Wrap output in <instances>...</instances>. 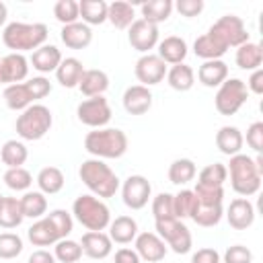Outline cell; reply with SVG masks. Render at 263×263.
<instances>
[{
  "instance_id": "cell-1",
  "label": "cell",
  "mask_w": 263,
  "mask_h": 263,
  "mask_svg": "<svg viewBox=\"0 0 263 263\" xmlns=\"http://www.w3.org/2000/svg\"><path fill=\"white\" fill-rule=\"evenodd\" d=\"M47 25L43 23H10L2 31V41L12 53L35 51L47 41Z\"/></svg>"
},
{
  "instance_id": "cell-2",
  "label": "cell",
  "mask_w": 263,
  "mask_h": 263,
  "mask_svg": "<svg viewBox=\"0 0 263 263\" xmlns=\"http://www.w3.org/2000/svg\"><path fill=\"white\" fill-rule=\"evenodd\" d=\"M80 181L90 189V193L99 199L113 197L119 189V177L105 164L101 158H88L78 168Z\"/></svg>"
},
{
  "instance_id": "cell-3",
  "label": "cell",
  "mask_w": 263,
  "mask_h": 263,
  "mask_svg": "<svg viewBox=\"0 0 263 263\" xmlns=\"http://www.w3.org/2000/svg\"><path fill=\"white\" fill-rule=\"evenodd\" d=\"M84 148L95 158H121L127 152V136L117 127L92 129L84 138Z\"/></svg>"
},
{
  "instance_id": "cell-4",
  "label": "cell",
  "mask_w": 263,
  "mask_h": 263,
  "mask_svg": "<svg viewBox=\"0 0 263 263\" xmlns=\"http://www.w3.org/2000/svg\"><path fill=\"white\" fill-rule=\"evenodd\" d=\"M226 171L230 173V185L238 195L249 197L261 189L263 173L259 171L255 158H251L247 154H234V156H230Z\"/></svg>"
},
{
  "instance_id": "cell-5",
  "label": "cell",
  "mask_w": 263,
  "mask_h": 263,
  "mask_svg": "<svg viewBox=\"0 0 263 263\" xmlns=\"http://www.w3.org/2000/svg\"><path fill=\"white\" fill-rule=\"evenodd\" d=\"M72 214L74 218L90 232H101L109 226L111 222V212L107 208V203L95 195H78L74 199L72 205Z\"/></svg>"
},
{
  "instance_id": "cell-6",
  "label": "cell",
  "mask_w": 263,
  "mask_h": 263,
  "mask_svg": "<svg viewBox=\"0 0 263 263\" xmlns=\"http://www.w3.org/2000/svg\"><path fill=\"white\" fill-rule=\"evenodd\" d=\"M51 123H53L51 111L45 105L33 103L16 117V134L27 142H35L41 140L51 129Z\"/></svg>"
},
{
  "instance_id": "cell-7",
  "label": "cell",
  "mask_w": 263,
  "mask_h": 263,
  "mask_svg": "<svg viewBox=\"0 0 263 263\" xmlns=\"http://www.w3.org/2000/svg\"><path fill=\"white\" fill-rule=\"evenodd\" d=\"M249 99L247 84L240 78H226L214 97V105L220 115H234Z\"/></svg>"
},
{
  "instance_id": "cell-8",
  "label": "cell",
  "mask_w": 263,
  "mask_h": 263,
  "mask_svg": "<svg viewBox=\"0 0 263 263\" xmlns=\"http://www.w3.org/2000/svg\"><path fill=\"white\" fill-rule=\"evenodd\" d=\"M214 39H218L226 49L228 47H240L242 43L249 41V33H247V27L242 23L240 16L236 14H224L220 16L208 31Z\"/></svg>"
},
{
  "instance_id": "cell-9",
  "label": "cell",
  "mask_w": 263,
  "mask_h": 263,
  "mask_svg": "<svg viewBox=\"0 0 263 263\" xmlns=\"http://www.w3.org/2000/svg\"><path fill=\"white\" fill-rule=\"evenodd\" d=\"M156 234L171 247L173 253L185 255L191 251V232L189 228L177 220V218H166V220H156Z\"/></svg>"
},
{
  "instance_id": "cell-10",
  "label": "cell",
  "mask_w": 263,
  "mask_h": 263,
  "mask_svg": "<svg viewBox=\"0 0 263 263\" xmlns=\"http://www.w3.org/2000/svg\"><path fill=\"white\" fill-rule=\"evenodd\" d=\"M76 115L80 119V123L92 127V129H101L111 121V107L109 101L101 95V97H90L84 99L78 107H76Z\"/></svg>"
},
{
  "instance_id": "cell-11",
  "label": "cell",
  "mask_w": 263,
  "mask_h": 263,
  "mask_svg": "<svg viewBox=\"0 0 263 263\" xmlns=\"http://www.w3.org/2000/svg\"><path fill=\"white\" fill-rule=\"evenodd\" d=\"M152 195V185L144 175H129L121 185L123 203L132 210H142Z\"/></svg>"
},
{
  "instance_id": "cell-12",
  "label": "cell",
  "mask_w": 263,
  "mask_h": 263,
  "mask_svg": "<svg viewBox=\"0 0 263 263\" xmlns=\"http://www.w3.org/2000/svg\"><path fill=\"white\" fill-rule=\"evenodd\" d=\"M127 39L134 49H138L142 53H150V49H154L158 43V27L144 18H138L132 23Z\"/></svg>"
},
{
  "instance_id": "cell-13",
  "label": "cell",
  "mask_w": 263,
  "mask_h": 263,
  "mask_svg": "<svg viewBox=\"0 0 263 263\" xmlns=\"http://www.w3.org/2000/svg\"><path fill=\"white\" fill-rule=\"evenodd\" d=\"M134 72H136V78L142 82V86H152L162 82V78L166 76V64L156 53H144L136 62Z\"/></svg>"
},
{
  "instance_id": "cell-14",
  "label": "cell",
  "mask_w": 263,
  "mask_h": 263,
  "mask_svg": "<svg viewBox=\"0 0 263 263\" xmlns=\"http://www.w3.org/2000/svg\"><path fill=\"white\" fill-rule=\"evenodd\" d=\"M136 253L140 259L148 261V263H156L162 261L166 255V242L156 234V232H140L136 238Z\"/></svg>"
},
{
  "instance_id": "cell-15",
  "label": "cell",
  "mask_w": 263,
  "mask_h": 263,
  "mask_svg": "<svg viewBox=\"0 0 263 263\" xmlns=\"http://www.w3.org/2000/svg\"><path fill=\"white\" fill-rule=\"evenodd\" d=\"M226 218L234 230H247L255 222V208L247 197H236L230 201L226 210Z\"/></svg>"
},
{
  "instance_id": "cell-16",
  "label": "cell",
  "mask_w": 263,
  "mask_h": 263,
  "mask_svg": "<svg viewBox=\"0 0 263 263\" xmlns=\"http://www.w3.org/2000/svg\"><path fill=\"white\" fill-rule=\"evenodd\" d=\"M152 107V92L148 86L134 84L127 86L123 92V109L129 115H144Z\"/></svg>"
},
{
  "instance_id": "cell-17",
  "label": "cell",
  "mask_w": 263,
  "mask_h": 263,
  "mask_svg": "<svg viewBox=\"0 0 263 263\" xmlns=\"http://www.w3.org/2000/svg\"><path fill=\"white\" fill-rule=\"evenodd\" d=\"M80 247H82V253L90 259H105L111 255V249H113V240L109 238V234H105L103 230L101 232H84L82 234V240H80Z\"/></svg>"
},
{
  "instance_id": "cell-18",
  "label": "cell",
  "mask_w": 263,
  "mask_h": 263,
  "mask_svg": "<svg viewBox=\"0 0 263 263\" xmlns=\"http://www.w3.org/2000/svg\"><path fill=\"white\" fill-rule=\"evenodd\" d=\"M62 60H64V58H62L60 49H58L55 45H51V43H45V45H41V47H37V49L33 51L29 64H31L37 72L49 74V72H55V70H58V66H60Z\"/></svg>"
},
{
  "instance_id": "cell-19",
  "label": "cell",
  "mask_w": 263,
  "mask_h": 263,
  "mask_svg": "<svg viewBox=\"0 0 263 263\" xmlns=\"http://www.w3.org/2000/svg\"><path fill=\"white\" fill-rule=\"evenodd\" d=\"M60 37H62L66 47H70V49H84L92 41V31H90L88 25L78 21V23H72V25H64Z\"/></svg>"
},
{
  "instance_id": "cell-20",
  "label": "cell",
  "mask_w": 263,
  "mask_h": 263,
  "mask_svg": "<svg viewBox=\"0 0 263 263\" xmlns=\"http://www.w3.org/2000/svg\"><path fill=\"white\" fill-rule=\"evenodd\" d=\"M2 74L6 84H18L29 74V60L23 53H8L2 60Z\"/></svg>"
},
{
  "instance_id": "cell-21",
  "label": "cell",
  "mask_w": 263,
  "mask_h": 263,
  "mask_svg": "<svg viewBox=\"0 0 263 263\" xmlns=\"http://www.w3.org/2000/svg\"><path fill=\"white\" fill-rule=\"evenodd\" d=\"M164 64H183V60L187 58V43L185 39L177 37V35H171V37H164L160 43H158V53H156Z\"/></svg>"
},
{
  "instance_id": "cell-22",
  "label": "cell",
  "mask_w": 263,
  "mask_h": 263,
  "mask_svg": "<svg viewBox=\"0 0 263 263\" xmlns=\"http://www.w3.org/2000/svg\"><path fill=\"white\" fill-rule=\"evenodd\" d=\"M78 88L80 92L90 99V97H101L107 88H109V76L103 72V70H97V68H90V70H84L80 82H78Z\"/></svg>"
},
{
  "instance_id": "cell-23",
  "label": "cell",
  "mask_w": 263,
  "mask_h": 263,
  "mask_svg": "<svg viewBox=\"0 0 263 263\" xmlns=\"http://www.w3.org/2000/svg\"><path fill=\"white\" fill-rule=\"evenodd\" d=\"M242 144H245V138L240 134L238 127L234 125H224L218 129L216 134V146L222 154L226 156H234V154H240L242 150Z\"/></svg>"
},
{
  "instance_id": "cell-24",
  "label": "cell",
  "mask_w": 263,
  "mask_h": 263,
  "mask_svg": "<svg viewBox=\"0 0 263 263\" xmlns=\"http://www.w3.org/2000/svg\"><path fill=\"white\" fill-rule=\"evenodd\" d=\"M197 78L203 86L208 88H214V86H220L226 78H228V66L222 62V60H208L199 66L197 70Z\"/></svg>"
},
{
  "instance_id": "cell-25",
  "label": "cell",
  "mask_w": 263,
  "mask_h": 263,
  "mask_svg": "<svg viewBox=\"0 0 263 263\" xmlns=\"http://www.w3.org/2000/svg\"><path fill=\"white\" fill-rule=\"evenodd\" d=\"M109 238L119 245H127L138 236V224L132 216H117L113 222H109Z\"/></svg>"
},
{
  "instance_id": "cell-26",
  "label": "cell",
  "mask_w": 263,
  "mask_h": 263,
  "mask_svg": "<svg viewBox=\"0 0 263 263\" xmlns=\"http://www.w3.org/2000/svg\"><path fill=\"white\" fill-rule=\"evenodd\" d=\"M82 74H84V66H82V62L78 58H66V60H62L60 66H58V70H55V78H58V82L64 88L78 86Z\"/></svg>"
},
{
  "instance_id": "cell-27",
  "label": "cell",
  "mask_w": 263,
  "mask_h": 263,
  "mask_svg": "<svg viewBox=\"0 0 263 263\" xmlns=\"http://www.w3.org/2000/svg\"><path fill=\"white\" fill-rule=\"evenodd\" d=\"M27 236H29V240H31L35 247H49V245H55V242L60 240V236H58L53 224L47 220V216H45V218H39V220L27 230Z\"/></svg>"
},
{
  "instance_id": "cell-28",
  "label": "cell",
  "mask_w": 263,
  "mask_h": 263,
  "mask_svg": "<svg viewBox=\"0 0 263 263\" xmlns=\"http://www.w3.org/2000/svg\"><path fill=\"white\" fill-rule=\"evenodd\" d=\"M234 60H236V66H238L240 70H251V72H255V70L261 68L263 49H261L259 43L247 41V43H242L240 47H236V58H234Z\"/></svg>"
},
{
  "instance_id": "cell-29",
  "label": "cell",
  "mask_w": 263,
  "mask_h": 263,
  "mask_svg": "<svg viewBox=\"0 0 263 263\" xmlns=\"http://www.w3.org/2000/svg\"><path fill=\"white\" fill-rule=\"evenodd\" d=\"M107 10H109V4L103 0H80L78 2V12L84 25H103L107 21Z\"/></svg>"
},
{
  "instance_id": "cell-30",
  "label": "cell",
  "mask_w": 263,
  "mask_h": 263,
  "mask_svg": "<svg viewBox=\"0 0 263 263\" xmlns=\"http://www.w3.org/2000/svg\"><path fill=\"white\" fill-rule=\"evenodd\" d=\"M193 51H195L197 58H201L203 62H208V60H220L226 53V47L218 39H214L210 33H203V35H199L195 39Z\"/></svg>"
},
{
  "instance_id": "cell-31",
  "label": "cell",
  "mask_w": 263,
  "mask_h": 263,
  "mask_svg": "<svg viewBox=\"0 0 263 263\" xmlns=\"http://www.w3.org/2000/svg\"><path fill=\"white\" fill-rule=\"evenodd\" d=\"M4 103L12 111H25L29 105H33V97H31V92H29L25 82L8 84L4 88Z\"/></svg>"
},
{
  "instance_id": "cell-32",
  "label": "cell",
  "mask_w": 263,
  "mask_h": 263,
  "mask_svg": "<svg viewBox=\"0 0 263 263\" xmlns=\"http://www.w3.org/2000/svg\"><path fill=\"white\" fill-rule=\"evenodd\" d=\"M166 80H168V86L173 90L185 92V90H189L195 84V74H193V68L191 66H187V64H175L166 72Z\"/></svg>"
},
{
  "instance_id": "cell-33",
  "label": "cell",
  "mask_w": 263,
  "mask_h": 263,
  "mask_svg": "<svg viewBox=\"0 0 263 263\" xmlns=\"http://www.w3.org/2000/svg\"><path fill=\"white\" fill-rule=\"evenodd\" d=\"M66 179H64V173L58 168V166H43L37 175V185H39V191L45 195H53L58 191H62Z\"/></svg>"
},
{
  "instance_id": "cell-34",
  "label": "cell",
  "mask_w": 263,
  "mask_h": 263,
  "mask_svg": "<svg viewBox=\"0 0 263 263\" xmlns=\"http://www.w3.org/2000/svg\"><path fill=\"white\" fill-rule=\"evenodd\" d=\"M107 21L115 27V29H129L132 23L136 21L134 16V6L129 2H111L109 10H107Z\"/></svg>"
},
{
  "instance_id": "cell-35",
  "label": "cell",
  "mask_w": 263,
  "mask_h": 263,
  "mask_svg": "<svg viewBox=\"0 0 263 263\" xmlns=\"http://www.w3.org/2000/svg\"><path fill=\"white\" fill-rule=\"evenodd\" d=\"M142 18L152 23V25H158V23H164L171 12H173V2L171 0H148V2H142Z\"/></svg>"
},
{
  "instance_id": "cell-36",
  "label": "cell",
  "mask_w": 263,
  "mask_h": 263,
  "mask_svg": "<svg viewBox=\"0 0 263 263\" xmlns=\"http://www.w3.org/2000/svg\"><path fill=\"white\" fill-rule=\"evenodd\" d=\"M25 220L21 199L16 197H4L0 205V226L2 228H16Z\"/></svg>"
},
{
  "instance_id": "cell-37",
  "label": "cell",
  "mask_w": 263,
  "mask_h": 263,
  "mask_svg": "<svg viewBox=\"0 0 263 263\" xmlns=\"http://www.w3.org/2000/svg\"><path fill=\"white\" fill-rule=\"evenodd\" d=\"M27 156H29L27 146H25L21 140H8V142H4V146L0 148V158H2V162H4L8 168L23 166L25 160H27Z\"/></svg>"
},
{
  "instance_id": "cell-38",
  "label": "cell",
  "mask_w": 263,
  "mask_h": 263,
  "mask_svg": "<svg viewBox=\"0 0 263 263\" xmlns=\"http://www.w3.org/2000/svg\"><path fill=\"white\" fill-rule=\"evenodd\" d=\"M21 208H23L25 218L39 220L47 212V199H45V195L41 191H27L21 197Z\"/></svg>"
},
{
  "instance_id": "cell-39",
  "label": "cell",
  "mask_w": 263,
  "mask_h": 263,
  "mask_svg": "<svg viewBox=\"0 0 263 263\" xmlns=\"http://www.w3.org/2000/svg\"><path fill=\"white\" fill-rule=\"evenodd\" d=\"M193 177H195V162L189 158H177L168 166V181L175 185H185L193 181Z\"/></svg>"
},
{
  "instance_id": "cell-40",
  "label": "cell",
  "mask_w": 263,
  "mask_h": 263,
  "mask_svg": "<svg viewBox=\"0 0 263 263\" xmlns=\"http://www.w3.org/2000/svg\"><path fill=\"white\" fill-rule=\"evenodd\" d=\"M222 214H224L222 205H201V203H197V208L191 214V220L197 226L212 228V226H216L222 220Z\"/></svg>"
},
{
  "instance_id": "cell-41",
  "label": "cell",
  "mask_w": 263,
  "mask_h": 263,
  "mask_svg": "<svg viewBox=\"0 0 263 263\" xmlns=\"http://www.w3.org/2000/svg\"><path fill=\"white\" fill-rule=\"evenodd\" d=\"M173 208H175V218L183 220V218H191L193 210L197 208V197L191 189H183L177 195H173Z\"/></svg>"
},
{
  "instance_id": "cell-42",
  "label": "cell",
  "mask_w": 263,
  "mask_h": 263,
  "mask_svg": "<svg viewBox=\"0 0 263 263\" xmlns=\"http://www.w3.org/2000/svg\"><path fill=\"white\" fill-rule=\"evenodd\" d=\"M53 257L60 263H76L82 257V247L72 238H62L53 247Z\"/></svg>"
},
{
  "instance_id": "cell-43",
  "label": "cell",
  "mask_w": 263,
  "mask_h": 263,
  "mask_svg": "<svg viewBox=\"0 0 263 263\" xmlns=\"http://www.w3.org/2000/svg\"><path fill=\"white\" fill-rule=\"evenodd\" d=\"M226 179H228L226 164L214 162V164H208V166L201 168V173H199V177H197V183H201V185H212V187H222Z\"/></svg>"
},
{
  "instance_id": "cell-44",
  "label": "cell",
  "mask_w": 263,
  "mask_h": 263,
  "mask_svg": "<svg viewBox=\"0 0 263 263\" xmlns=\"http://www.w3.org/2000/svg\"><path fill=\"white\" fill-rule=\"evenodd\" d=\"M4 183L12 191H27L33 185V177H31V173L27 168L16 166V168H8L4 173Z\"/></svg>"
},
{
  "instance_id": "cell-45",
  "label": "cell",
  "mask_w": 263,
  "mask_h": 263,
  "mask_svg": "<svg viewBox=\"0 0 263 263\" xmlns=\"http://www.w3.org/2000/svg\"><path fill=\"white\" fill-rule=\"evenodd\" d=\"M53 16L62 25H72L78 23L80 12H78V2L76 0H58L53 4Z\"/></svg>"
},
{
  "instance_id": "cell-46",
  "label": "cell",
  "mask_w": 263,
  "mask_h": 263,
  "mask_svg": "<svg viewBox=\"0 0 263 263\" xmlns=\"http://www.w3.org/2000/svg\"><path fill=\"white\" fill-rule=\"evenodd\" d=\"M193 193L197 197V203H201V205H222V199H224V189L222 187H212V185L197 183Z\"/></svg>"
},
{
  "instance_id": "cell-47",
  "label": "cell",
  "mask_w": 263,
  "mask_h": 263,
  "mask_svg": "<svg viewBox=\"0 0 263 263\" xmlns=\"http://www.w3.org/2000/svg\"><path fill=\"white\" fill-rule=\"evenodd\" d=\"M23 253V238L14 232L0 234V259H14Z\"/></svg>"
},
{
  "instance_id": "cell-48",
  "label": "cell",
  "mask_w": 263,
  "mask_h": 263,
  "mask_svg": "<svg viewBox=\"0 0 263 263\" xmlns=\"http://www.w3.org/2000/svg\"><path fill=\"white\" fill-rule=\"evenodd\" d=\"M47 220L53 224V228H55V232H58L60 240H62V238H66V236L72 232V228H74L72 214H70V212H66V210H53V212H49V214H47Z\"/></svg>"
},
{
  "instance_id": "cell-49",
  "label": "cell",
  "mask_w": 263,
  "mask_h": 263,
  "mask_svg": "<svg viewBox=\"0 0 263 263\" xmlns=\"http://www.w3.org/2000/svg\"><path fill=\"white\" fill-rule=\"evenodd\" d=\"M152 214H154V220L175 218L173 195H171V193H158V195L152 199Z\"/></svg>"
},
{
  "instance_id": "cell-50",
  "label": "cell",
  "mask_w": 263,
  "mask_h": 263,
  "mask_svg": "<svg viewBox=\"0 0 263 263\" xmlns=\"http://www.w3.org/2000/svg\"><path fill=\"white\" fill-rule=\"evenodd\" d=\"M25 84H27L31 97H33V103L39 101V99H43V97H47V95L51 92V82H49L45 76H33V78H29Z\"/></svg>"
},
{
  "instance_id": "cell-51",
  "label": "cell",
  "mask_w": 263,
  "mask_h": 263,
  "mask_svg": "<svg viewBox=\"0 0 263 263\" xmlns=\"http://www.w3.org/2000/svg\"><path fill=\"white\" fill-rule=\"evenodd\" d=\"M224 263H253V253L242 245H232L224 253Z\"/></svg>"
},
{
  "instance_id": "cell-52",
  "label": "cell",
  "mask_w": 263,
  "mask_h": 263,
  "mask_svg": "<svg viewBox=\"0 0 263 263\" xmlns=\"http://www.w3.org/2000/svg\"><path fill=\"white\" fill-rule=\"evenodd\" d=\"M247 144L257 154H261V150H263V121H255V123L249 125V129H247Z\"/></svg>"
},
{
  "instance_id": "cell-53",
  "label": "cell",
  "mask_w": 263,
  "mask_h": 263,
  "mask_svg": "<svg viewBox=\"0 0 263 263\" xmlns=\"http://www.w3.org/2000/svg\"><path fill=\"white\" fill-rule=\"evenodd\" d=\"M173 6H177V10L183 16L191 18V16H197L203 10V0H177V4H173Z\"/></svg>"
},
{
  "instance_id": "cell-54",
  "label": "cell",
  "mask_w": 263,
  "mask_h": 263,
  "mask_svg": "<svg viewBox=\"0 0 263 263\" xmlns=\"http://www.w3.org/2000/svg\"><path fill=\"white\" fill-rule=\"evenodd\" d=\"M191 263H220V253L216 249H199L197 253H193L191 257Z\"/></svg>"
},
{
  "instance_id": "cell-55",
  "label": "cell",
  "mask_w": 263,
  "mask_h": 263,
  "mask_svg": "<svg viewBox=\"0 0 263 263\" xmlns=\"http://www.w3.org/2000/svg\"><path fill=\"white\" fill-rule=\"evenodd\" d=\"M247 90L255 92V95H263V70H255L249 78V84H247Z\"/></svg>"
},
{
  "instance_id": "cell-56",
  "label": "cell",
  "mask_w": 263,
  "mask_h": 263,
  "mask_svg": "<svg viewBox=\"0 0 263 263\" xmlns=\"http://www.w3.org/2000/svg\"><path fill=\"white\" fill-rule=\"evenodd\" d=\"M115 263H140V257L134 249H119L115 253Z\"/></svg>"
},
{
  "instance_id": "cell-57",
  "label": "cell",
  "mask_w": 263,
  "mask_h": 263,
  "mask_svg": "<svg viewBox=\"0 0 263 263\" xmlns=\"http://www.w3.org/2000/svg\"><path fill=\"white\" fill-rule=\"evenodd\" d=\"M27 263H55V257H53L49 251L39 249V251H33V253L29 255V261H27Z\"/></svg>"
},
{
  "instance_id": "cell-58",
  "label": "cell",
  "mask_w": 263,
  "mask_h": 263,
  "mask_svg": "<svg viewBox=\"0 0 263 263\" xmlns=\"http://www.w3.org/2000/svg\"><path fill=\"white\" fill-rule=\"evenodd\" d=\"M6 16H8V8H6L4 2H0V27L6 23Z\"/></svg>"
},
{
  "instance_id": "cell-59",
  "label": "cell",
  "mask_w": 263,
  "mask_h": 263,
  "mask_svg": "<svg viewBox=\"0 0 263 263\" xmlns=\"http://www.w3.org/2000/svg\"><path fill=\"white\" fill-rule=\"evenodd\" d=\"M0 84H6L4 82V74H2V62H0Z\"/></svg>"
},
{
  "instance_id": "cell-60",
  "label": "cell",
  "mask_w": 263,
  "mask_h": 263,
  "mask_svg": "<svg viewBox=\"0 0 263 263\" xmlns=\"http://www.w3.org/2000/svg\"><path fill=\"white\" fill-rule=\"evenodd\" d=\"M2 199H4V195H0V205H2Z\"/></svg>"
}]
</instances>
